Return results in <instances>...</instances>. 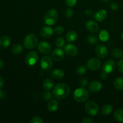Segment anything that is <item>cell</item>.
Returning <instances> with one entry per match:
<instances>
[{
  "mask_svg": "<svg viewBox=\"0 0 123 123\" xmlns=\"http://www.w3.org/2000/svg\"><path fill=\"white\" fill-rule=\"evenodd\" d=\"M78 37V34L74 31H70L66 34V39L68 42H74Z\"/></svg>",
  "mask_w": 123,
  "mask_h": 123,
  "instance_id": "cell-22",
  "label": "cell"
},
{
  "mask_svg": "<svg viewBox=\"0 0 123 123\" xmlns=\"http://www.w3.org/2000/svg\"><path fill=\"white\" fill-rule=\"evenodd\" d=\"M38 59V55L36 51H31L26 55L25 61L27 66H32L36 64Z\"/></svg>",
  "mask_w": 123,
  "mask_h": 123,
  "instance_id": "cell-6",
  "label": "cell"
},
{
  "mask_svg": "<svg viewBox=\"0 0 123 123\" xmlns=\"http://www.w3.org/2000/svg\"><path fill=\"white\" fill-rule=\"evenodd\" d=\"M54 86V82L50 79H46L43 81V87L46 91H50Z\"/></svg>",
  "mask_w": 123,
  "mask_h": 123,
  "instance_id": "cell-21",
  "label": "cell"
},
{
  "mask_svg": "<svg viewBox=\"0 0 123 123\" xmlns=\"http://www.w3.org/2000/svg\"><path fill=\"white\" fill-rule=\"evenodd\" d=\"M53 94L58 99H62L67 97L70 92V87L64 83H59L54 86Z\"/></svg>",
  "mask_w": 123,
  "mask_h": 123,
  "instance_id": "cell-1",
  "label": "cell"
},
{
  "mask_svg": "<svg viewBox=\"0 0 123 123\" xmlns=\"http://www.w3.org/2000/svg\"><path fill=\"white\" fill-rule=\"evenodd\" d=\"M4 62L1 60H0V70L2 69L4 67Z\"/></svg>",
  "mask_w": 123,
  "mask_h": 123,
  "instance_id": "cell-44",
  "label": "cell"
},
{
  "mask_svg": "<svg viewBox=\"0 0 123 123\" xmlns=\"http://www.w3.org/2000/svg\"><path fill=\"white\" fill-rule=\"evenodd\" d=\"M92 12L91 10H86L85 12V14H88V15H91V14H92Z\"/></svg>",
  "mask_w": 123,
  "mask_h": 123,
  "instance_id": "cell-45",
  "label": "cell"
},
{
  "mask_svg": "<svg viewBox=\"0 0 123 123\" xmlns=\"http://www.w3.org/2000/svg\"><path fill=\"white\" fill-rule=\"evenodd\" d=\"M112 106L111 105H106L102 109V114L103 115H108L111 114L112 111Z\"/></svg>",
  "mask_w": 123,
  "mask_h": 123,
  "instance_id": "cell-27",
  "label": "cell"
},
{
  "mask_svg": "<svg viewBox=\"0 0 123 123\" xmlns=\"http://www.w3.org/2000/svg\"><path fill=\"white\" fill-rule=\"evenodd\" d=\"M64 50L66 54L70 56H75L78 55V48L73 44H68L65 46Z\"/></svg>",
  "mask_w": 123,
  "mask_h": 123,
  "instance_id": "cell-12",
  "label": "cell"
},
{
  "mask_svg": "<svg viewBox=\"0 0 123 123\" xmlns=\"http://www.w3.org/2000/svg\"><path fill=\"white\" fill-rule=\"evenodd\" d=\"M114 85L115 88L118 90H123V78H117L114 80Z\"/></svg>",
  "mask_w": 123,
  "mask_h": 123,
  "instance_id": "cell-23",
  "label": "cell"
},
{
  "mask_svg": "<svg viewBox=\"0 0 123 123\" xmlns=\"http://www.w3.org/2000/svg\"><path fill=\"white\" fill-rule=\"evenodd\" d=\"M87 41L90 44H94L98 42V38L93 35H91L89 36L87 38Z\"/></svg>",
  "mask_w": 123,
  "mask_h": 123,
  "instance_id": "cell-30",
  "label": "cell"
},
{
  "mask_svg": "<svg viewBox=\"0 0 123 123\" xmlns=\"http://www.w3.org/2000/svg\"><path fill=\"white\" fill-rule=\"evenodd\" d=\"M4 82L3 79L0 76V89L4 86Z\"/></svg>",
  "mask_w": 123,
  "mask_h": 123,
  "instance_id": "cell-43",
  "label": "cell"
},
{
  "mask_svg": "<svg viewBox=\"0 0 123 123\" xmlns=\"http://www.w3.org/2000/svg\"><path fill=\"white\" fill-rule=\"evenodd\" d=\"M76 72L80 75H84L86 72V68L84 66H80L77 68Z\"/></svg>",
  "mask_w": 123,
  "mask_h": 123,
  "instance_id": "cell-31",
  "label": "cell"
},
{
  "mask_svg": "<svg viewBox=\"0 0 123 123\" xmlns=\"http://www.w3.org/2000/svg\"><path fill=\"white\" fill-rule=\"evenodd\" d=\"M50 76L52 78L55 79H61L64 76V72L62 70L59 69H55L50 73Z\"/></svg>",
  "mask_w": 123,
  "mask_h": 123,
  "instance_id": "cell-18",
  "label": "cell"
},
{
  "mask_svg": "<svg viewBox=\"0 0 123 123\" xmlns=\"http://www.w3.org/2000/svg\"><path fill=\"white\" fill-rule=\"evenodd\" d=\"M43 120L40 117L36 116L34 117L33 118H32V119L30 121L31 123H43Z\"/></svg>",
  "mask_w": 123,
  "mask_h": 123,
  "instance_id": "cell-35",
  "label": "cell"
},
{
  "mask_svg": "<svg viewBox=\"0 0 123 123\" xmlns=\"http://www.w3.org/2000/svg\"><path fill=\"white\" fill-rule=\"evenodd\" d=\"M101 1H102L103 2H109L111 0H101Z\"/></svg>",
  "mask_w": 123,
  "mask_h": 123,
  "instance_id": "cell-46",
  "label": "cell"
},
{
  "mask_svg": "<svg viewBox=\"0 0 123 123\" xmlns=\"http://www.w3.org/2000/svg\"><path fill=\"white\" fill-rule=\"evenodd\" d=\"M52 61L49 56H44L40 61L41 68L44 71H49L52 67Z\"/></svg>",
  "mask_w": 123,
  "mask_h": 123,
  "instance_id": "cell-8",
  "label": "cell"
},
{
  "mask_svg": "<svg viewBox=\"0 0 123 123\" xmlns=\"http://www.w3.org/2000/svg\"><path fill=\"white\" fill-rule=\"evenodd\" d=\"M73 97L76 102L82 103L88 100L89 97V92L84 87L78 88L74 91Z\"/></svg>",
  "mask_w": 123,
  "mask_h": 123,
  "instance_id": "cell-2",
  "label": "cell"
},
{
  "mask_svg": "<svg viewBox=\"0 0 123 123\" xmlns=\"http://www.w3.org/2000/svg\"><path fill=\"white\" fill-rule=\"evenodd\" d=\"M109 34L108 31L105 30H103L100 32L99 33V38L101 41L105 42L109 40Z\"/></svg>",
  "mask_w": 123,
  "mask_h": 123,
  "instance_id": "cell-24",
  "label": "cell"
},
{
  "mask_svg": "<svg viewBox=\"0 0 123 123\" xmlns=\"http://www.w3.org/2000/svg\"><path fill=\"white\" fill-rule=\"evenodd\" d=\"M65 43H66V42H65L64 38L61 37H58L55 40V44L56 46L60 48H62L65 45Z\"/></svg>",
  "mask_w": 123,
  "mask_h": 123,
  "instance_id": "cell-29",
  "label": "cell"
},
{
  "mask_svg": "<svg viewBox=\"0 0 123 123\" xmlns=\"http://www.w3.org/2000/svg\"><path fill=\"white\" fill-rule=\"evenodd\" d=\"M108 73H106L105 72H103V71L100 74V78H102V79H103V80H105V79H106L107 78H108Z\"/></svg>",
  "mask_w": 123,
  "mask_h": 123,
  "instance_id": "cell-41",
  "label": "cell"
},
{
  "mask_svg": "<svg viewBox=\"0 0 123 123\" xmlns=\"http://www.w3.org/2000/svg\"><path fill=\"white\" fill-rule=\"evenodd\" d=\"M65 16H66V18H72L73 16V10L72 9V8H67V9L65 10Z\"/></svg>",
  "mask_w": 123,
  "mask_h": 123,
  "instance_id": "cell-33",
  "label": "cell"
},
{
  "mask_svg": "<svg viewBox=\"0 0 123 123\" xmlns=\"http://www.w3.org/2000/svg\"><path fill=\"white\" fill-rule=\"evenodd\" d=\"M95 53L98 57L104 58L106 57L108 55V49L103 44H98L95 49Z\"/></svg>",
  "mask_w": 123,
  "mask_h": 123,
  "instance_id": "cell-9",
  "label": "cell"
},
{
  "mask_svg": "<svg viewBox=\"0 0 123 123\" xmlns=\"http://www.w3.org/2000/svg\"><path fill=\"white\" fill-rule=\"evenodd\" d=\"M85 110L88 115L96 116L98 114L99 107L94 101H89L85 105Z\"/></svg>",
  "mask_w": 123,
  "mask_h": 123,
  "instance_id": "cell-5",
  "label": "cell"
},
{
  "mask_svg": "<svg viewBox=\"0 0 123 123\" xmlns=\"http://www.w3.org/2000/svg\"><path fill=\"white\" fill-rule=\"evenodd\" d=\"M107 16V12L106 10L104 9L98 10L96 13L94 14V18L98 22H101L104 20Z\"/></svg>",
  "mask_w": 123,
  "mask_h": 123,
  "instance_id": "cell-19",
  "label": "cell"
},
{
  "mask_svg": "<svg viewBox=\"0 0 123 123\" xmlns=\"http://www.w3.org/2000/svg\"><path fill=\"white\" fill-rule=\"evenodd\" d=\"M111 9L113 10H117L119 9V6L116 2H112L111 5Z\"/></svg>",
  "mask_w": 123,
  "mask_h": 123,
  "instance_id": "cell-39",
  "label": "cell"
},
{
  "mask_svg": "<svg viewBox=\"0 0 123 123\" xmlns=\"http://www.w3.org/2000/svg\"><path fill=\"white\" fill-rule=\"evenodd\" d=\"M58 19V13L55 9L49 10L44 16V22L48 25H54Z\"/></svg>",
  "mask_w": 123,
  "mask_h": 123,
  "instance_id": "cell-3",
  "label": "cell"
},
{
  "mask_svg": "<svg viewBox=\"0 0 123 123\" xmlns=\"http://www.w3.org/2000/svg\"><path fill=\"white\" fill-rule=\"evenodd\" d=\"M38 50L43 54H48L51 51V46L49 43L46 42H40L38 44Z\"/></svg>",
  "mask_w": 123,
  "mask_h": 123,
  "instance_id": "cell-10",
  "label": "cell"
},
{
  "mask_svg": "<svg viewBox=\"0 0 123 123\" xmlns=\"http://www.w3.org/2000/svg\"><path fill=\"white\" fill-rule=\"evenodd\" d=\"M38 38L34 34H30L25 37L24 41V45L25 48L28 49H34L37 46Z\"/></svg>",
  "mask_w": 123,
  "mask_h": 123,
  "instance_id": "cell-4",
  "label": "cell"
},
{
  "mask_svg": "<svg viewBox=\"0 0 123 123\" xmlns=\"http://www.w3.org/2000/svg\"><path fill=\"white\" fill-rule=\"evenodd\" d=\"M86 29L91 33H96L98 31V25L94 20H89L86 24Z\"/></svg>",
  "mask_w": 123,
  "mask_h": 123,
  "instance_id": "cell-15",
  "label": "cell"
},
{
  "mask_svg": "<svg viewBox=\"0 0 123 123\" xmlns=\"http://www.w3.org/2000/svg\"><path fill=\"white\" fill-rule=\"evenodd\" d=\"M52 97V94L51 92H50L49 91H46L45 92H44V94H43V98L45 100L49 101Z\"/></svg>",
  "mask_w": 123,
  "mask_h": 123,
  "instance_id": "cell-34",
  "label": "cell"
},
{
  "mask_svg": "<svg viewBox=\"0 0 123 123\" xmlns=\"http://www.w3.org/2000/svg\"><path fill=\"white\" fill-rule=\"evenodd\" d=\"M11 51L14 54H19L23 51V47L19 44H15L12 46Z\"/></svg>",
  "mask_w": 123,
  "mask_h": 123,
  "instance_id": "cell-25",
  "label": "cell"
},
{
  "mask_svg": "<svg viewBox=\"0 0 123 123\" xmlns=\"http://www.w3.org/2000/svg\"><path fill=\"white\" fill-rule=\"evenodd\" d=\"M66 4L68 7H73L77 3V0H65Z\"/></svg>",
  "mask_w": 123,
  "mask_h": 123,
  "instance_id": "cell-37",
  "label": "cell"
},
{
  "mask_svg": "<svg viewBox=\"0 0 123 123\" xmlns=\"http://www.w3.org/2000/svg\"><path fill=\"white\" fill-rule=\"evenodd\" d=\"M114 117L117 121L123 122V109H117L114 112Z\"/></svg>",
  "mask_w": 123,
  "mask_h": 123,
  "instance_id": "cell-26",
  "label": "cell"
},
{
  "mask_svg": "<svg viewBox=\"0 0 123 123\" xmlns=\"http://www.w3.org/2000/svg\"><path fill=\"white\" fill-rule=\"evenodd\" d=\"M58 108V102L56 100H52L47 105L48 110L50 112H55L56 111Z\"/></svg>",
  "mask_w": 123,
  "mask_h": 123,
  "instance_id": "cell-20",
  "label": "cell"
},
{
  "mask_svg": "<svg viewBox=\"0 0 123 123\" xmlns=\"http://www.w3.org/2000/svg\"><path fill=\"white\" fill-rule=\"evenodd\" d=\"M112 55L116 58H120L123 56V52L122 50L118 49V48H115L112 49L111 52Z\"/></svg>",
  "mask_w": 123,
  "mask_h": 123,
  "instance_id": "cell-28",
  "label": "cell"
},
{
  "mask_svg": "<svg viewBox=\"0 0 123 123\" xmlns=\"http://www.w3.org/2000/svg\"><path fill=\"white\" fill-rule=\"evenodd\" d=\"M117 67L119 72L123 73V58L121 59V60L118 62Z\"/></svg>",
  "mask_w": 123,
  "mask_h": 123,
  "instance_id": "cell-38",
  "label": "cell"
},
{
  "mask_svg": "<svg viewBox=\"0 0 123 123\" xmlns=\"http://www.w3.org/2000/svg\"><path fill=\"white\" fill-rule=\"evenodd\" d=\"M64 56V52L60 48H57L54 50L51 54V57L54 61H60L63 59Z\"/></svg>",
  "mask_w": 123,
  "mask_h": 123,
  "instance_id": "cell-13",
  "label": "cell"
},
{
  "mask_svg": "<svg viewBox=\"0 0 123 123\" xmlns=\"http://www.w3.org/2000/svg\"><path fill=\"white\" fill-rule=\"evenodd\" d=\"M64 31V29L62 27V26H57L55 28V29L54 30V32H55L56 34H61L63 33Z\"/></svg>",
  "mask_w": 123,
  "mask_h": 123,
  "instance_id": "cell-32",
  "label": "cell"
},
{
  "mask_svg": "<svg viewBox=\"0 0 123 123\" xmlns=\"http://www.w3.org/2000/svg\"><path fill=\"white\" fill-rule=\"evenodd\" d=\"M54 30L50 26H44L40 30V36L43 38H49L54 33Z\"/></svg>",
  "mask_w": 123,
  "mask_h": 123,
  "instance_id": "cell-14",
  "label": "cell"
},
{
  "mask_svg": "<svg viewBox=\"0 0 123 123\" xmlns=\"http://www.w3.org/2000/svg\"><path fill=\"white\" fill-rule=\"evenodd\" d=\"M6 93L3 90H0V99H4L6 97Z\"/></svg>",
  "mask_w": 123,
  "mask_h": 123,
  "instance_id": "cell-42",
  "label": "cell"
},
{
  "mask_svg": "<svg viewBox=\"0 0 123 123\" xmlns=\"http://www.w3.org/2000/svg\"><path fill=\"white\" fill-rule=\"evenodd\" d=\"M82 122L84 123H93L94 121L90 118H85L82 121Z\"/></svg>",
  "mask_w": 123,
  "mask_h": 123,
  "instance_id": "cell-40",
  "label": "cell"
},
{
  "mask_svg": "<svg viewBox=\"0 0 123 123\" xmlns=\"http://www.w3.org/2000/svg\"><path fill=\"white\" fill-rule=\"evenodd\" d=\"M88 88L92 92H98L102 90V84L98 80H94L89 84Z\"/></svg>",
  "mask_w": 123,
  "mask_h": 123,
  "instance_id": "cell-16",
  "label": "cell"
},
{
  "mask_svg": "<svg viewBox=\"0 0 123 123\" xmlns=\"http://www.w3.org/2000/svg\"><path fill=\"white\" fill-rule=\"evenodd\" d=\"M115 68V62L112 60H109L106 61L102 67V70L107 73H110L114 71Z\"/></svg>",
  "mask_w": 123,
  "mask_h": 123,
  "instance_id": "cell-11",
  "label": "cell"
},
{
  "mask_svg": "<svg viewBox=\"0 0 123 123\" xmlns=\"http://www.w3.org/2000/svg\"><path fill=\"white\" fill-rule=\"evenodd\" d=\"M11 43V39L8 36H3L0 38V49H5L8 48Z\"/></svg>",
  "mask_w": 123,
  "mask_h": 123,
  "instance_id": "cell-17",
  "label": "cell"
},
{
  "mask_svg": "<svg viewBox=\"0 0 123 123\" xmlns=\"http://www.w3.org/2000/svg\"><path fill=\"white\" fill-rule=\"evenodd\" d=\"M79 84L82 87H85L88 84V80L86 78H81L79 79Z\"/></svg>",
  "mask_w": 123,
  "mask_h": 123,
  "instance_id": "cell-36",
  "label": "cell"
},
{
  "mask_svg": "<svg viewBox=\"0 0 123 123\" xmlns=\"http://www.w3.org/2000/svg\"><path fill=\"white\" fill-rule=\"evenodd\" d=\"M87 67L92 71L97 70L99 69L101 66V61L98 59L96 58H92L90 59L87 62Z\"/></svg>",
  "mask_w": 123,
  "mask_h": 123,
  "instance_id": "cell-7",
  "label": "cell"
},
{
  "mask_svg": "<svg viewBox=\"0 0 123 123\" xmlns=\"http://www.w3.org/2000/svg\"><path fill=\"white\" fill-rule=\"evenodd\" d=\"M121 38H123V32L122 34H121Z\"/></svg>",
  "mask_w": 123,
  "mask_h": 123,
  "instance_id": "cell-47",
  "label": "cell"
}]
</instances>
